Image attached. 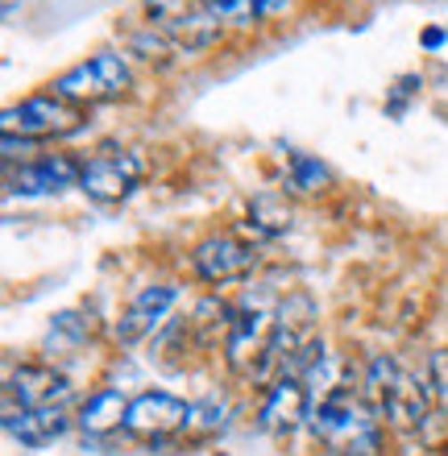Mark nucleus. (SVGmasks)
<instances>
[{
  "instance_id": "obj_7",
  "label": "nucleus",
  "mask_w": 448,
  "mask_h": 456,
  "mask_svg": "<svg viewBox=\"0 0 448 456\" xmlns=\"http://www.w3.org/2000/svg\"><path fill=\"white\" fill-rule=\"evenodd\" d=\"M142 179H146V158L137 150H100L84 162L79 191L96 204H121Z\"/></svg>"
},
{
  "instance_id": "obj_4",
  "label": "nucleus",
  "mask_w": 448,
  "mask_h": 456,
  "mask_svg": "<svg viewBox=\"0 0 448 456\" xmlns=\"http://www.w3.org/2000/svg\"><path fill=\"white\" fill-rule=\"evenodd\" d=\"M142 9H146L150 29L170 50H183V54L208 50L224 29L208 0H142Z\"/></svg>"
},
{
  "instance_id": "obj_11",
  "label": "nucleus",
  "mask_w": 448,
  "mask_h": 456,
  "mask_svg": "<svg viewBox=\"0 0 448 456\" xmlns=\"http://www.w3.org/2000/svg\"><path fill=\"white\" fill-rule=\"evenodd\" d=\"M71 398V382L50 365H17L4 378V411H34V407H50V403H67Z\"/></svg>"
},
{
  "instance_id": "obj_19",
  "label": "nucleus",
  "mask_w": 448,
  "mask_h": 456,
  "mask_svg": "<svg viewBox=\"0 0 448 456\" xmlns=\"http://www.w3.org/2000/svg\"><path fill=\"white\" fill-rule=\"evenodd\" d=\"M287 175H291V187H299V191H320V187L328 183L324 162L312 158V154H299V150L287 158Z\"/></svg>"
},
{
  "instance_id": "obj_6",
  "label": "nucleus",
  "mask_w": 448,
  "mask_h": 456,
  "mask_svg": "<svg viewBox=\"0 0 448 456\" xmlns=\"http://www.w3.org/2000/svg\"><path fill=\"white\" fill-rule=\"evenodd\" d=\"M262 262V249L257 240H245L237 232H212L191 249V270L200 282H212V287H224V282H241L249 278Z\"/></svg>"
},
{
  "instance_id": "obj_8",
  "label": "nucleus",
  "mask_w": 448,
  "mask_h": 456,
  "mask_svg": "<svg viewBox=\"0 0 448 456\" xmlns=\"http://www.w3.org/2000/svg\"><path fill=\"white\" fill-rule=\"evenodd\" d=\"M4 133H12V137H29V142H37V137H54V133H71L75 125H79V112H75L71 100L62 96H29L21 100V104H12V109H4Z\"/></svg>"
},
{
  "instance_id": "obj_2",
  "label": "nucleus",
  "mask_w": 448,
  "mask_h": 456,
  "mask_svg": "<svg viewBox=\"0 0 448 456\" xmlns=\"http://www.w3.org/2000/svg\"><path fill=\"white\" fill-rule=\"evenodd\" d=\"M378 411L365 403L362 395H353V386H340L328 398L312 403V428L315 444H324L328 452L340 456H378L382 444V428H378Z\"/></svg>"
},
{
  "instance_id": "obj_16",
  "label": "nucleus",
  "mask_w": 448,
  "mask_h": 456,
  "mask_svg": "<svg viewBox=\"0 0 448 456\" xmlns=\"http://www.w3.org/2000/svg\"><path fill=\"white\" fill-rule=\"evenodd\" d=\"M220 25H257L287 9V0H208Z\"/></svg>"
},
{
  "instance_id": "obj_14",
  "label": "nucleus",
  "mask_w": 448,
  "mask_h": 456,
  "mask_svg": "<svg viewBox=\"0 0 448 456\" xmlns=\"http://www.w3.org/2000/svg\"><path fill=\"white\" fill-rule=\"evenodd\" d=\"M67 428H71L67 403H50V407H34V411H4V432H9L12 440H21L25 448L54 444Z\"/></svg>"
},
{
  "instance_id": "obj_17",
  "label": "nucleus",
  "mask_w": 448,
  "mask_h": 456,
  "mask_svg": "<svg viewBox=\"0 0 448 456\" xmlns=\"http://www.w3.org/2000/svg\"><path fill=\"white\" fill-rule=\"evenodd\" d=\"M245 224L254 228L257 237L274 240V237H282V232L291 228V208L282 204L279 195H257L254 204H249V220H245Z\"/></svg>"
},
{
  "instance_id": "obj_20",
  "label": "nucleus",
  "mask_w": 448,
  "mask_h": 456,
  "mask_svg": "<svg viewBox=\"0 0 448 456\" xmlns=\"http://www.w3.org/2000/svg\"><path fill=\"white\" fill-rule=\"evenodd\" d=\"M424 382L428 395H432V407L448 415V348H436L424 365Z\"/></svg>"
},
{
  "instance_id": "obj_5",
  "label": "nucleus",
  "mask_w": 448,
  "mask_h": 456,
  "mask_svg": "<svg viewBox=\"0 0 448 456\" xmlns=\"http://www.w3.org/2000/svg\"><path fill=\"white\" fill-rule=\"evenodd\" d=\"M129 84H134L129 59L117 54V50H100V54L75 62L71 71H62L54 79V96L71 100V104H100V100L125 96Z\"/></svg>"
},
{
  "instance_id": "obj_3",
  "label": "nucleus",
  "mask_w": 448,
  "mask_h": 456,
  "mask_svg": "<svg viewBox=\"0 0 448 456\" xmlns=\"http://www.w3.org/2000/svg\"><path fill=\"white\" fill-rule=\"evenodd\" d=\"M274 315H279V303L270 299L266 290H257V295L249 290L232 307H224V361L237 373H249V378L257 373L270 348Z\"/></svg>"
},
{
  "instance_id": "obj_9",
  "label": "nucleus",
  "mask_w": 448,
  "mask_h": 456,
  "mask_svg": "<svg viewBox=\"0 0 448 456\" xmlns=\"http://www.w3.org/2000/svg\"><path fill=\"white\" fill-rule=\"evenodd\" d=\"M187 428H191V403H183L179 395L146 390V395L129 398V411H125V432L158 440V436L187 432Z\"/></svg>"
},
{
  "instance_id": "obj_10",
  "label": "nucleus",
  "mask_w": 448,
  "mask_h": 456,
  "mask_svg": "<svg viewBox=\"0 0 448 456\" xmlns=\"http://www.w3.org/2000/svg\"><path fill=\"white\" fill-rule=\"evenodd\" d=\"M307 419H312V395H307V382H303L299 373H279L274 386L266 390V398H262V411H257L262 432L291 436V432H299Z\"/></svg>"
},
{
  "instance_id": "obj_1",
  "label": "nucleus",
  "mask_w": 448,
  "mask_h": 456,
  "mask_svg": "<svg viewBox=\"0 0 448 456\" xmlns=\"http://www.w3.org/2000/svg\"><path fill=\"white\" fill-rule=\"evenodd\" d=\"M365 403L378 411V419L395 432H419L432 419V395L424 373L407 370L399 357L374 353L365 361Z\"/></svg>"
},
{
  "instance_id": "obj_13",
  "label": "nucleus",
  "mask_w": 448,
  "mask_h": 456,
  "mask_svg": "<svg viewBox=\"0 0 448 456\" xmlns=\"http://www.w3.org/2000/svg\"><path fill=\"white\" fill-rule=\"evenodd\" d=\"M179 295H183V290L175 287V282L137 290V299L129 303V307H125V315L117 320V340H121V345H137V340L154 337L158 328L170 320V312H175Z\"/></svg>"
},
{
  "instance_id": "obj_12",
  "label": "nucleus",
  "mask_w": 448,
  "mask_h": 456,
  "mask_svg": "<svg viewBox=\"0 0 448 456\" xmlns=\"http://www.w3.org/2000/svg\"><path fill=\"white\" fill-rule=\"evenodd\" d=\"M79 175H84V162H75L67 154H46L34 162H21V167H9L4 183H9V195H54L67 187H79Z\"/></svg>"
},
{
  "instance_id": "obj_21",
  "label": "nucleus",
  "mask_w": 448,
  "mask_h": 456,
  "mask_svg": "<svg viewBox=\"0 0 448 456\" xmlns=\"http://www.w3.org/2000/svg\"><path fill=\"white\" fill-rule=\"evenodd\" d=\"M444 37H448L444 29H428V34H424V46L428 50H440V46H444Z\"/></svg>"
},
{
  "instance_id": "obj_18",
  "label": "nucleus",
  "mask_w": 448,
  "mask_h": 456,
  "mask_svg": "<svg viewBox=\"0 0 448 456\" xmlns=\"http://www.w3.org/2000/svg\"><path fill=\"white\" fill-rule=\"evenodd\" d=\"M87 337H92V315H84V312H59L54 320H50L46 345L75 348V345H84Z\"/></svg>"
},
{
  "instance_id": "obj_15",
  "label": "nucleus",
  "mask_w": 448,
  "mask_h": 456,
  "mask_svg": "<svg viewBox=\"0 0 448 456\" xmlns=\"http://www.w3.org/2000/svg\"><path fill=\"white\" fill-rule=\"evenodd\" d=\"M125 411H129V398H125L121 390H96L92 398H84L75 423H79L87 436H104V432H112V428H125Z\"/></svg>"
}]
</instances>
